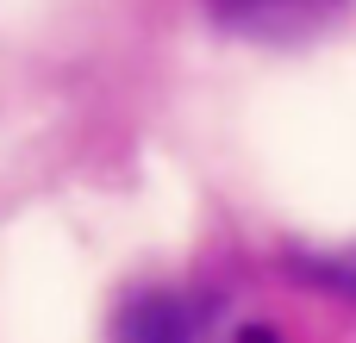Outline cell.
Returning a JSON list of instances; mask_svg holds the SVG:
<instances>
[{"label":"cell","mask_w":356,"mask_h":343,"mask_svg":"<svg viewBox=\"0 0 356 343\" xmlns=\"http://www.w3.org/2000/svg\"><path fill=\"white\" fill-rule=\"evenodd\" d=\"M113 337L119 343H194L200 337V300H188L175 287L131 294L113 319Z\"/></svg>","instance_id":"6da1fadb"},{"label":"cell","mask_w":356,"mask_h":343,"mask_svg":"<svg viewBox=\"0 0 356 343\" xmlns=\"http://www.w3.org/2000/svg\"><path fill=\"white\" fill-rule=\"evenodd\" d=\"M332 12L338 0H213V19L244 37H307Z\"/></svg>","instance_id":"7a4b0ae2"},{"label":"cell","mask_w":356,"mask_h":343,"mask_svg":"<svg viewBox=\"0 0 356 343\" xmlns=\"http://www.w3.org/2000/svg\"><path fill=\"white\" fill-rule=\"evenodd\" d=\"M294 275H300V281H319V287H332V294H344V300H356V250L350 256H307Z\"/></svg>","instance_id":"3957f363"},{"label":"cell","mask_w":356,"mask_h":343,"mask_svg":"<svg viewBox=\"0 0 356 343\" xmlns=\"http://www.w3.org/2000/svg\"><path fill=\"white\" fill-rule=\"evenodd\" d=\"M238 343H282L275 331H263V325H250V331H238Z\"/></svg>","instance_id":"277c9868"}]
</instances>
